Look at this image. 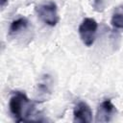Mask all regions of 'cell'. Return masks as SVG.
<instances>
[{
  "mask_svg": "<svg viewBox=\"0 0 123 123\" xmlns=\"http://www.w3.org/2000/svg\"><path fill=\"white\" fill-rule=\"evenodd\" d=\"M115 106L111 103V99L104 100L98 107L97 111V122H108L115 112Z\"/></svg>",
  "mask_w": 123,
  "mask_h": 123,
  "instance_id": "cell-5",
  "label": "cell"
},
{
  "mask_svg": "<svg viewBox=\"0 0 123 123\" xmlns=\"http://www.w3.org/2000/svg\"><path fill=\"white\" fill-rule=\"evenodd\" d=\"M74 122L89 123L92 121V111L86 102H79L73 111Z\"/></svg>",
  "mask_w": 123,
  "mask_h": 123,
  "instance_id": "cell-4",
  "label": "cell"
},
{
  "mask_svg": "<svg viewBox=\"0 0 123 123\" xmlns=\"http://www.w3.org/2000/svg\"><path fill=\"white\" fill-rule=\"evenodd\" d=\"M92 7L96 12H103L105 9L104 0H93Z\"/></svg>",
  "mask_w": 123,
  "mask_h": 123,
  "instance_id": "cell-8",
  "label": "cell"
},
{
  "mask_svg": "<svg viewBox=\"0 0 123 123\" xmlns=\"http://www.w3.org/2000/svg\"><path fill=\"white\" fill-rule=\"evenodd\" d=\"M98 24L90 17H86L79 26V35L83 43L86 46H91L94 43Z\"/></svg>",
  "mask_w": 123,
  "mask_h": 123,
  "instance_id": "cell-3",
  "label": "cell"
},
{
  "mask_svg": "<svg viewBox=\"0 0 123 123\" xmlns=\"http://www.w3.org/2000/svg\"><path fill=\"white\" fill-rule=\"evenodd\" d=\"M111 22L114 28L123 29V5H120L114 9Z\"/></svg>",
  "mask_w": 123,
  "mask_h": 123,
  "instance_id": "cell-7",
  "label": "cell"
},
{
  "mask_svg": "<svg viewBox=\"0 0 123 123\" xmlns=\"http://www.w3.org/2000/svg\"><path fill=\"white\" fill-rule=\"evenodd\" d=\"M37 16L48 26H56L60 20L57 5L54 1H46L36 7Z\"/></svg>",
  "mask_w": 123,
  "mask_h": 123,
  "instance_id": "cell-2",
  "label": "cell"
},
{
  "mask_svg": "<svg viewBox=\"0 0 123 123\" xmlns=\"http://www.w3.org/2000/svg\"><path fill=\"white\" fill-rule=\"evenodd\" d=\"M35 105L22 91L13 92L9 101L10 112L17 122L26 121L27 117L33 114Z\"/></svg>",
  "mask_w": 123,
  "mask_h": 123,
  "instance_id": "cell-1",
  "label": "cell"
},
{
  "mask_svg": "<svg viewBox=\"0 0 123 123\" xmlns=\"http://www.w3.org/2000/svg\"><path fill=\"white\" fill-rule=\"evenodd\" d=\"M28 25H29V21L26 17H19L11 23V26L9 29V34L10 35H16L21 30L26 29L28 27Z\"/></svg>",
  "mask_w": 123,
  "mask_h": 123,
  "instance_id": "cell-6",
  "label": "cell"
},
{
  "mask_svg": "<svg viewBox=\"0 0 123 123\" xmlns=\"http://www.w3.org/2000/svg\"><path fill=\"white\" fill-rule=\"evenodd\" d=\"M7 2H8V0H0V5H1V7H4V6L7 4Z\"/></svg>",
  "mask_w": 123,
  "mask_h": 123,
  "instance_id": "cell-9",
  "label": "cell"
}]
</instances>
